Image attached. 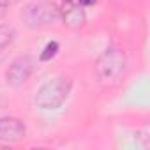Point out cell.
I'll list each match as a JSON object with an SVG mask.
<instances>
[{
    "label": "cell",
    "mask_w": 150,
    "mask_h": 150,
    "mask_svg": "<svg viewBox=\"0 0 150 150\" xmlns=\"http://www.w3.org/2000/svg\"><path fill=\"white\" fill-rule=\"evenodd\" d=\"M21 20L28 28H44L62 20V9L50 0H34L21 11Z\"/></svg>",
    "instance_id": "cell-1"
},
{
    "label": "cell",
    "mask_w": 150,
    "mask_h": 150,
    "mask_svg": "<svg viewBox=\"0 0 150 150\" xmlns=\"http://www.w3.org/2000/svg\"><path fill=\"white\" fill-rule=\"evenodd\" d=\"M71 88H72V83L69 78L57 76L53 80H48L44 85H41L34 103L39 110H57L67 101Z\"/></svg>",
    "instance_id": "cell-2"
},
{
    "label": "cell",
    "mask_w": 150,
    "mask_h": 150,
    "mask_svg": "<svg viewBox=\"0 0 150 150\" xmlns=\"http://www.w3.org/2000/svg\"><path fill=\"white\" fill-rule=\"evenodd\" d=\"M127 69V57L120 48H108L96 60V74L104 83L118 81Z\"/></svg>",
    "instance_id": "cell-3"
},
{
    "label": "cell",
    "mask_w": 150,
    "mask_h": 150,
    "mask_svg": "<svg viewBox=\"0 0 150 150\" xmlns=\"http://www.w3.org/2000/svg\"><path fill=\"white\" fill-rule=\"evenodd\" d=\"M34 67H35V64H34L32 57H28V55H21V57L14 58L11 62V65L7 67V71H6L7 85H11L14 88L23 87L30 80L32 72H34Z\"/></svg>",
    "instance_id": "cell-4"
},
{
    "label": "cell",
    "mask_w": 150,
    "mask_h": 150,
    "mask_svg": "<svg viewBox=\"0 0 150 150\" xmlns=\"http://www.w3.org/2000/svg\"><path fill=\"white\" fill-rule=\"evenodd\" d=\"M27 134V127L20 118L14 117H0V141L16 143L23 139Z\"/></svg>",
    "instance_id": "cell-5"
},
{
    "label": "cell",
    "mask_w": 150,
    "mask_h": 150,
    "mask_svg": "<svg viewBox=\"0 0 150 150\" xmlns=\"http://www.w3.org/2000/svg\"><path fill=\"white\" fill-rule=\"evenodd\" d=\"M60 21H64V25H67L69 28H81L87 21V14H85L81 6H78V4L71 6L69 4L62 11V20Z\"/></svg>",
    "instance_id": "cell-6"
},
{
    "label": "cell",
    "mask_w": 150,
    "mask_h": 150,
    "mask_svg": "<svg viewBox=\"0 0 150 150\" xmlns=\"http://www.w3.org/2000/svg\"><path fill=\"white\" fill-rule=\"evenodd\" d=\"M14 37H16V32H14L13 27L0 25V51L6 50L7 46H11L13 41H14Z\"/></svg>",
    "instance_id": "cell-7"
},
{
    "label": "cell",
    "mask_w": 150,
    "mask_h": 150,
    "mask_svg": "<svg viewBox=\"0 0 150 150\" xmlns=\"http://www.w3.org/2000/svg\"><path fill=\"white\" fill-rule=\"evenodd\" d=\"M58 42L57 41H51V42H48L46 46H44V50H42V53H41V57H39V60L41 62H48V60H51L55 55H57V51H58Z\"/></svg>",
    "instance_id": "cell-8"
},
{
    "label": "cell",
    "mask_w": 150,
    "mask_h": 150,
    "mask_svg": "<svg viewBox=\"0 0 150 150\" xmlns=\"http://www.w3.org/2000/svg\"><path fill=\"white\" fill-rule=\"evenodd\" d=\"M7 9H9V0H0V20L7 14Z\"/></svg>",
    "instance_id": "cell-9"
},
{
    "label": "cell",
    "mask_w": 150,
    "mask_h": 150,
    "mask_svg": "<svg viewBox=\"0 0 150 150\" xmlns=\"http://www.w3.org/2000/svg\"><path fill=\"white\" fill-rule=\"evenodd\" d=\"M97 0H76V4L81 6V7H88V6H94Z\"/></svg>",
    "instance_id": "cell-10"
}]
</instances>
